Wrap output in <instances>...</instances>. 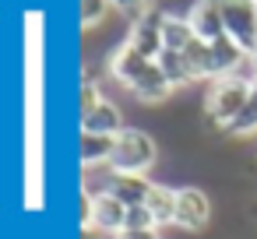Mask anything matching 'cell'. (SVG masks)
I'll use <instances>...</instances> for the list:
<instances>
[{"mask_svg": "<svg viewBox=\"0 0 257 239\" xmlns=\"http://www.w3.org/2000/svg\"><path fill=\"white\" fill-rule=\"evenodd\" d=\"M250 81H253L250 74H229V78L211 81L208 99H204V113H208V120L215 127L229 130V123L239 116V109H243V102L250 95Z\"/></svg>", "mask_w": 257, "mask_h": 239, "instance_id": "obj_1", "label": "cell"}, {"mask_svg": "<svg viewBox=\"0 0 257 239\" xmlns=\"http://www.w3.org/2000/svg\"><path fill=\"white\" fill-rule=\"evenodd\" d=\"M159 158V148L155 141L138 130V127H123L116 134V144H113V158H109V169L113 172H123V176H145Z\"/></svg>", "mask_w": 257, "mask_h": 239, "instance_id": "obj_2", "label": "cell"}, {"mask_svg": "<svg viewBox=\"0 0 257 239\" xmlns=\"http://www.w3.org/2000/svg\"><path fill=\"white\" fill-rule=\"evenodd\" d=\"M123 218H127V207L113 193H92V190L81 193V228L92 225V228L116 235V232H123Z\"/></svg>", "mask_w": 257, "mask_h": 239, "instance_id": "obj_3", "label": "cell"}, {"mask_svg": "<svg viewBox=\"0 0 257 239\" xmlns=\"http://www.w3.org/2000/svg\"><path fill=\"white\" fill-rule=\"evenodd\" d=\"M225 36H232L246 53L257 46V0H218Z\"/></svg>", "mask_w": 257, "mask_h": 239, "instance_id": "obj_4", "label": "cell"}, {"mask_svg": "<svg viewBox=\"0 0 257 239\" xmlns=\"http://www.w3.org/2000/svg\"><path fill=\"white\" fill-rule=\"evenodd\" d=\"M211 218V200L204 190L197 186H180L176 190V218L173 225L176 228H187V232H201Z\"/></svg>", "mask_w": 257, "mask_h": 239, "instance_id": "obj_5", "label": "cell"}, {"mask_svg": "<svg viewBox=\"0 0 257 239\" xmlns=\"http://www.w3.org/2000/svg\"><path fill=\"white\" fill-rule=\"evenodd\" d=\"M127 43H131L138 53H145L148 60H155V57L162 53V11H159V8L145 11V15L131 25Z\"/></svg>", "mask_w": 257, "mask_h": 239, "instance_id": "obj_6", "label": "cell"}, {"mask_svg": "<svg viewBox=\"0 0 257 239\" xmlns=\"http://www.w3.org/2000/svg\"><path fill=\"white\" fill-rule=\"evenodd\" d=\"M148 64H152V60H148L145 53H138V50H134L127 39H123V43H120V46L109 53L106 71H109V78H116L123 88H131V85H134V81L145 74V67H148Z\"/></svg>", "mask_w": 257, "mask_h": 239, "instance_id": "obj_7", "label": "cell"}, {"mask_svg": "<svg viewBox=\"0 0 257 239\" xmlns=\"http://www.w3.org/2000/svg\"><path fill=\"white\" fill-rule=\"evenodd\" d=\"M148 190H152V183L145 176H123V172L106 169L102 190H92V193H113L123 207H134V204H145L148 200Z\"/></svg>", "mask_w": 257, "mask_h": 239, "instance_id": "obj_8", "label": "cell"}, {"mask_svg": "<svg viewBox=\"0 0 257 239\" xmlns=\"http://www.w3.org/2000/svg\"><path fill=\"white\" fill-rule=\"evenodd\" d=\"M187 22H190L194 36H197V39H204V43H215V39H222V36H225L218 0H197V4L190 8V15H187Z\"/></svg>", "mask_w": 257, "mask_h": 239, "instance_id": "obj_9", "label": "cell"}, {"mask_svg": "<svg viewBox=\"0 0 257 239\" xmlns=\"http://www.w3.org/2000/svg\"><path fill=\"white\" fill-rule=\"evenodd\" d=\"M123 130V113L116 102L102 99L92 113L81 116V134H99V137H116Z\"/></svg>", "mask_w": 257, "mask_h": 239, "instance_id": "obj_10", "label": "cell"}, {"mask_svg": "<svg viewBox=\"0 0 257 239\" xmlns=\"http://www.w3.org/2000/svg\"><path fill=\"white\" fill-rule=\"evenodd\" d=\"M127 92H131L138 102H148V106H152V102H162V99L173 92V85H169V78L162 74L159 60H152V64L145 67V74H141V78H138Z\"/></svg>", "mask_w": 257, "mask_h": 239, "instance_id": "obj_11", "label": "cell"}, {"mask_svg": "<svg viewBox=\"0 0 257 239\" xmlns=\"http://www.w3.org/2000/svg\"><path fill=\"white\" fill-rule=\"evenodd\" d=\"M145 207H148V214H152L155 228L173 225V218H176V190H173V186H162V183H152Z\"/></svg>", "mask_w": 257, "mask_h": 239, "instance_id": "obj_12", "label": "cell"}, {"mask_svg": "<svg viewBox=\"0 0 257 239\" xmlns=\"http://www.w3.org/2000/svg\"><path fill=\"white\" fill-rule=\"evenodd\" d=\"M183 64H187V74H190V81H215V64H211V43H204V39H194L183 53Z\"/></svg>", "mask_w": 257, "mask_h": 239, "instance_id": "obj_13", "label": "cell"}, {"mask_svg": "<svg viewBox=\"0 0 257 239\" xmlns=\"http://www.w3.org/2000/svg\"><path fill=\"white\" fill-rule=\"evenodd\" d=\"M113 144H116V137L81 134V144H78L81 165H85V169H95V165H106V169H109V158H113Z\"/></svg>", "mask_w": 257, "mask_h": 239, "instance_id": "obj_14", "label": "cell"}, {"mask_svg": "<svg viewBox=\"0 0 257 239\" xmlns=\"http://www.w3.org/2000/svg\"><path fill=\"white\" fill-rule=\"evenodd\" d=\"M194 29L187 18L180 15H162V50H173V53H183L190 43H194Z\"/></svg>", "mask_w": 257, "mask_h": 239, "instance_id": "obj_15", "label": "cell"}, {"mask_svg": "<svg viewBox=\"0 0 257 239\" xmlns=\"http://www.w3.org/2000/svg\"><path fill=\"white\" fill-rule=\"evenodd\" d=\"M229 134H236V137H250V134H257V78L250 81V95H246L239 116L229 123Z\"/></svg>", "mask_w": 257, "mask_h": 239, "instance_id": "obj_16", "label": "cell"}, {"mask_svg": "<svg viewBox=\"0 0 257 239\" xmlns=\"http://www.w3.org/2000/svg\"><path fill=\"white\" fill-rule=\"evenodd\" d=\"M155 60H159V67H162V74L169 78V85H173V88H183V85H190V74H187V64H183V57H180V53H173V50H162Z\"/></svg>", "mask_w": 257, "mask_h": 239, "instance_id": "obj_17", "label": "cell"}, {"mask_svg": "<svg viewBox=\"0 0 257 239\" xmlns=\"http://www.w3.org/2000/svg\"><path fill=\"white\" fill-rule=\"evenodd\" d=\"M109 0H81L78 4V22H81V29H95V25H102L106 22V15H109Z\"/></svg>", "mask_w": 257, "mask_h": 239, "instance_id": "obj_18", "label": "cell"}, {"mask_svg": "<svg viewBox=\"0 0 257 239\" xmlns=\"http://www.w3.org/2000/svg\"><path fill=\"white\" fill-rule=\"evenodd\" d=\"M109 4H113L123 18H131V22H138L145 11H152V0H109Z\"/></svg>", "mask_w": 257, "mask_h": 239, "instance_id": "obj_19", "label": "cell"}, {"mask_svg": "<svg viewBox=\"0 0 257 239\" xmlns=\"http://www.w3.org/2000/svg\"><path fill=\"white\" fill-rule=\"evenodd\" d=\"M123 228H155V221H152V214H148L145 204H134V207H127Z\"/></svg>", "mask_w": 257, "mask_h": 239, "instance_id": "obj_20", "label": "cell"}, {"mask_svg": "<svg viewBox=\"0 0 257 239\" xmlns=\"http://www.w3.org/2000/svg\"><path fill=\"white\" fill-rule=\"evenodd\" d=\"M99 102H102L99 85H92V81H88V85H81V116H85V113H92Z\"/></svg>", "mask_w": 257, "mask_h": 239, "instance_id": "obj_21", "label": "cell"}, {"mask_svg": "<svg viewBox=\"0 0 257 239\" xmlns=\"http://www.w3.org/2000/svg\"><path fill=\"white\" fill-rule=\"evenodd\" d=\"M116 239H159V228H123Z\"/></svg>", "mask_w": 257, "mask_h": 239, "instance_id": "obj_22", "label": "cell"}, {"mask_svg": "<svg viewBox=\"0 0 257 239\" xmlns=\"http://www.w3.org/2000/svg\"><path fill=\"white\" fill-rule=\"evenodd\" d=\"M81 239H109V232H102V228H92V225H85V228H81Z\"/></svg>", "mask_w": 257, "mask_h": 239, "instance_id": "obj_23", "label": "cell"}]
</instances>
